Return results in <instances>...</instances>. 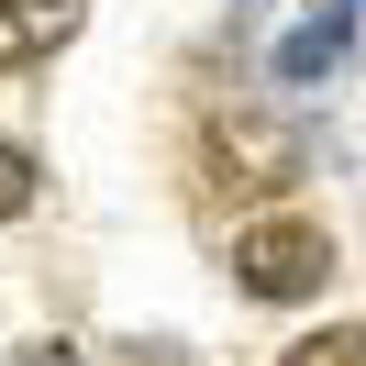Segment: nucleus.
Returning <instances> with one entry per match:
<instances>
[{"instance_id":"nucleus-1","label":"nucleus","mask_w":366,"mask_h":366,"mask_svg":"<svg viewBox=\"0 0 366 366\" xmlns=\"http://www.w3.org/2000/svg\"><path fill=\"white\" fill-rule=\"evenodd\" d=\"M233 277H244V300H322L333 233H322L311 211H267V222L233 233Z\"/></svg>"},{"instance_id":"nucleus-2","label":"nucleus","mask_w":366,"mask_h":366,"mask_svg":"<svg viewBox=\"0 0 366 366\" xmlns=\"http://www.w3.org/2000/svg\"><path fill=\"white\" fill-rule=\"evenodd\" d=\"M355 56V0H300V34L277 45V89H322Z\"/></svg>"},{"instance_id":"nucleus-3","label":"nucleus","mask_w":366,"mask_h":366,"mask_svg":"<svg viewBox=\"0 0 366 366\" xmlns=\"http://www.w3.org/2000/svg\"><path fill=\"white\" fill-rule=\"evenodd\" d=\"M78 11H89V0H0V67L56 56V45L78 34Z\"/></svg>"},{"instance_id":"nucleus-4","label":"nucleus","mask_w":366,"mask_h":366,"mask_svg":"<svg viewBox=\"0 0 366 366\" xmlns=\"http://www.w3.org/2000/svg\"><path fill=\"white\" fill-rule=\"evenodd\" d=\"M222 167H244L233 189H289V178H300V134H267V122H233V134H222Z\"/></svg>"},{"instance_id":"nucleus-5","label":"nucleus","mask_w":366,"mask_h":366,"mask_svg":"<svg viewBox=\"0 0 366 366\" xmlns=\"http://www.w3.org/2000/svg\"><path fill=\"white\" fill-rule=\"evenodd\" d=\"M277 366H366V322H322V333H300Z\"/></svg>"},{"instance_id":"nucleus-6","label":"nucleus","mask_w":366,"mask_h":366,"mask_svg":"<svg viewBox=\"0 0 366 366\" xmlns=\"http://www.w3.org/2000/svg\"><path fill=\"white\" fill-rule=\"evenodd\" d=\"M34 211V144H0V222Z\"/></svg>"},{"instance_id":"nucleus-7","label":"nucleus","mask_w":366,"mask_h":366,"mask_svg":"<svg viewBox=\"0 0 366 366\" xmlns=\"http://www.w3.org/2000/svg\"><path fill=\"white\" fill-rule=\"evenodd\" d=\"M34 366H67V344H56V355H34Z\"/></svg>"}]
</instances>
